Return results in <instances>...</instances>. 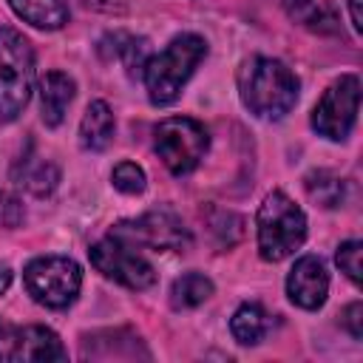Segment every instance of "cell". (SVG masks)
I'll return each mask as SVG.
<instances>
[{
  "mask_svg": "<svg viewBox=\"0 0 363 363\" xmlns=\"http://www.w3.org/2000/svg\"><path fill=\"white\" fill-rule=\"evenodd\" d=\"M241 102L261 119H281L298 102V77L272 57H252L238 74Z\"/></svg>",
  "mask_w": 363,
  "mask_h": 363,
  "instance_id": "1",
  "label": "cell"
},
{
  "mask_svg": "<svg viewBox=\"0 0 363 363\" xmlns=\"http://www.w3.org/2000/svg\"><path fill=\"white\" fill-rule=\"evenodd\" d=\"M207 57V40L187 31L173 37L164 51L150 54L142 79H145V91L147 99L153 105H170L179 99L182 88L187 85V79L193 77V71L199 68V62Z\"/></svg>",
  "mask_w": 363,
  "mask_h": 363,
  "instance_id": "2",
  "label": "cell"
},
{
  "mask_svg": "<svg viewBox=\"0 0 363 363\" xmlns=\"http://www.w3.org/2000/svg\"><path fill=\"white\" fill-rule=\"evenodd\" d=\"M258 255L264 261H284L306 238L303 210L281 190H272L258 207Z\"/></svg>",
  "mask_w": 363,
  "mask_h": 363,
  "instance_id": "3",
  "label": "cell"
},
{
  "mask_svg": "<svg viewBox=\"0 0 363 363\" xmlns=\"http://www.w3.org/2000/svg\"><path fill=\"white\" fill-rule=\"evenodd\" d=\"M34 88V51L17 31L0 28V122H11L23 113Z\"/></svg>",
  "mask_w": 363,
  "mask_h": 363,
  "instance_id": "4",
  "label": "cell"
},
{
  "mask_svg": "<svg viewBox=\"0 0 363 363\" xmlns=\"http://www.w3.org/2000/svg\"><path fill=\"white\" fill-rule=\"evenodd\" d=\"M23 281L28 295L48 306V309H65L77 301L82 286V269L74 258L65 255H40L26 264Z\"/></svg>",
  "mask_w": 363,
  "mask_h": 363,
  "instance_id": "5",
  "label": "cell"
},
{
  "mask_svg": "<svg viewBox=\"0 0 363 363\" xmlns=\"http://www.w3.org/2000/svg\"><path fill=\"white\" fill-rule=\"evenodd\" d=\"M153 147L173 176H187L204 159L210 136L207 128L190 116H167L153 130Z\"/></svg>",
  "mask_w": 363,
  "mask_h": 363,
  "instance_id": "6",
  "label": "cell"
},
{
  "mask_svg": "<svg viewBox=\"0 0 363 363\" xmlns=\"http://www.w3.org/2000/svg\"><path fill=\"white\" fill-rule=\"evenodd\" d=\"M111 235L130 247H150L159 252H184L190 247V230L170 207H156L139 218H125L111 227Z\"/></svg>",
  "mask_w": 363,
  "mask_h": 363,
  "instance_id": "7",
  "label": "cell"
},
{
  "mask_svg": "<svg viewBox=\"0 0 363 363\" xmlns=\"http://www.w3.org/2000/svg\"><path fill=\"white\" fill-rule=\"evenodd\" d=\"M357 108H360V79L354 74H346L323 91L320 102L312 111V128L332 142H343L357 122Z\"/></svg>",
  "mask_w": 363,
  "mask_h": 363,
  "instance_id": "8",
  "label": "cell"
},
{
  "mask_svg": "<svg viewBox=\"0 0 363 363\" xmlns=\"http://www.w3.org/2000/svg\"><path fill=\"white\" fill-rule=\"evenodd\" d=\"M88 255H91V264L105 278H111L128 289H147L156 284V269L139 252H133L130 244H125L113 235L91 244Z\"/></svg>",
  "mask_w": 363,
  "mask_h": 363,
  "instance_id": "9",
  "label": "cell"
},
{
  "mask_svg": "<svg viewBox=\"0 0 363 363\" xmlns=\"http://www.w3.org/2000/svg\"><path fill=\"white\" fill-rule=\"evenodd\" d=\"M0 360H65V349L48 326H0Z\"/></svg>",
  "mask_w": 363,
  "mask_h": 363,
  "instance_id": "10",
  "label": "cell"
},
{
  "mask_svg": "<svg viewBox=\"0 0 363 363\" xmlns=\"http://www.w3.org/2000/svg\"><path fill=\"white\" fill-rule=\"evenodd\" d=\"M286 295L301 309H320L329 295V272L318 255H303L295 261L286 278Z\"/></svg>",
  "mask_w": 363,
  "mask_h": 363,
  "instance_id": "11",
  "label": "cell"
},
{
  "mask_svg": "<svg viewBox=\"0 0 363 363\" xmlns=\"http://www.w3.org/2000/svg\"><path fill=\"white\" fill-rule=\"evenodd\" d=\"M74 91H77L74 79L62 71H45L40 77V111H43V122L48 128H57L65 119Z\"/></svg>",
  "mask_w": 363,
  "mask_h": 363,
  "instance_id": "12",
  "label": "cell"
},
{
  "mask_svg": "<svg viewBox=\"0 0 363 363\" xmlns=\"http://www.w3.org/2000/svg\"><path fill=\"white\" fill-rule=\"evenodd\" d=\"M113 139V113L108 108V102L94 99L79 122V145L85 150H105Z\"/></svg>",
  "mask_w": 363,
  "mask_h": 363,
  "instance_id": "13",
  "label": "cell"
},
{
  "mask_svg": "<svg viewBox=\"0 0 363 363\" xmlns=\"http://www.w3.org/2000/svg\"><path fill=\"white\" fill-rule=\"evenodd\" d=\"M11 11L34 28L57 31L68 23V6L62 0H6Z\"/></svg>",
  "mask_w": 363,
  "mask_h": 363,
  "instance_id": "14",
  "label": "cell"
},
{
  "mask_svg": "<svg viewBox=\"0 0 363 363\" xmlns=\"http://www.w3.org/2000/svg\"><path fill=\"white\" fill-rule=\"evenodd\" d=\"M284 9L298 26H303L315 34H337L340 31L335 11L329 6H323L320 0H284Z\"/></svg>",
  "mask_w": 363,
  "mask_h": 363,
  "instance_id": "15",
  "label": "cell"
},
{
  "mask_svg": "<svg viewBox=\"0 0 363 363\" xmlns=\"http://www.w3.org/2000/svg\"><path fill=\"white\" fill-rule=\"evenodd\" d=\"M14 179L20 187H26L31 196H48L57 182H60V170L57 164H51L48 159H40V156H26L20 162V167L14 170Z\"/></svg>",
  "mask_w": 363,
  "mask_h": 363,
  "instance_id": "16",
  "label": "cell"
},
{
  "mask_svg": "<svg viewBox=\"0 0 363 363\" xmlns=\"http://www.w3.org/2000/svg\"><path fill=\"white\" fill-rule=\"evenodd\" d=\"M210 295H213V281L207 275H201V272H184L170 286L173 309H193V306L204 303Z\"/></svg>",
  "mask_w": 363,
  "mask_h": 363,
  "instance_id": "17",
  "label": "cell"
},
{
  "mask_svg": "<svg viewBox=\"0 0 363 363\" xmlns=\"http://www.w3.org/2000/svg\"><path fill=\"white\" fill-rule=\"evenodd\" d=\"M230 332L241 346H255L267 335V315L258 303H244L233 312Z\"/></svg>",
  "mask_w": 363,
  "mask_h": 363,
  "instance_id": "18",
  "label": "cell"
},
{
  "mask_svg": "<svg viewBox=\"0 0 363 363\" xmlns=\"http://www.w3.org/2000/svg\"><path fill=\"white\" fill-rule=\"evenodd\" d=\"M303 184H306L309 199H312L318 207L332 210V207H340V204H343L346 184H343L340 176H335V173H329V170H312V173L303 179Z\"/></svg>",
  "mask_w": 363,
  "mask_h": 363,
  "instance_id": "19",
  "label": "cell"
},
{
  "mask_svg": "<svg viewBox=\"0 0 363 363\" xmlns=\"http://www.w3.org/2000/svg\"><path fill=\"white\" fill-rule=\"evenodd\" d=\"M116 37V48H113V57L122 60V65L128 68L130 77H142L147 60H150V48H147V40L145 37H130V34H113Z\"/></svg>",
  "mask_w": 363,
  "mask_h": 363,
  "instance_id": "20",
  "label": "cell"
},
{
  "mask_svg": "<svg viewBox=\"0 0 363 363\" xmlns=\"http://www.w3.org/2000/svg\"><path fill=\"white\" fill-rule=\"evenodd\" d=\"M111 182L125 196H139L147 187V176H145V170L136 162H119L113 167V173H111Z\"/></svg>",
  "mask_w": 363,
  "mask_h": 363,
  "instance_id": "21",
  "label": "cell"
},
{
  "mask_svg": "<svg viewBox=\"0 0 363 363\" xmlns=\"http://www.w3.org/2000/svg\"><path fill=\"white\" fill-rule=\"evenodd\" d=\"M360 255H363V247L360 241H343L335 252V261L340 267V272H346V278L357 286L360 284Z\"/></svg>",
  "mask_w": 363,
  "mask_h": 363,
  "instance_id": "22",
  "label": "cell"
},
{
  "mask_svg": "<svg viewBox=\"0 0 363 363\" xmlns=\"http://www.w3.org/2000/svg\"><path fill=\"white\" fill-rule=\"evenodd\" d=\"M23 218H26V210H23L20 199H14V196L0 190V227L14 230V227L23 224Z\"/></svg>",
  "mask_w": 363,
  "mask_h": 363,
  "instance_id": "23",
  "label": "cell"
},
{
  "mask_svg": "<svg viewBox=\"0 0 363 363\" xmlns=\"http://www.w3.org/2000/svg\"><path fill=\"white\" fill-rule=\"evenodd\" d=\"M340 323L346 326V332L354 337V340H360L363 337V306L354 301V303H349L346 309H343V315H340Z\"/></svg>",
  "mask_w": 363,
  "mask_h": 363,
  "instance_id": "24",
  "label": "cell"
},
{
  "mask_svg": "<svg viewBox=\"0 0 363 363\" xmlns=\"http://www.w3.org/2000/svg\"><path fill=\"white\" fill-rule=\"evenodd\" d=\"M349 14H352V26H354V31H363V17H360V0H349Z\"/></svg>",
  "mask_w": 363,
  "mask_h": 363,
  "instance_id": "25",
  "label": "cell"
},
{
  "mask_svg": "<svg viewBox=\"0 0 363 363\" xmlns=\"http://www.w3.org/2000/svg\"><path fill=\"white\" fill-rule=\"evenodd\" d=\"M9 284H11V272H9V267H0V292H6Z\"/></svg>",
  "mask_w": 363,
  "mask_h": 363,
  "instance_id": "26",
  "label": "cell"
}]
</instances>
